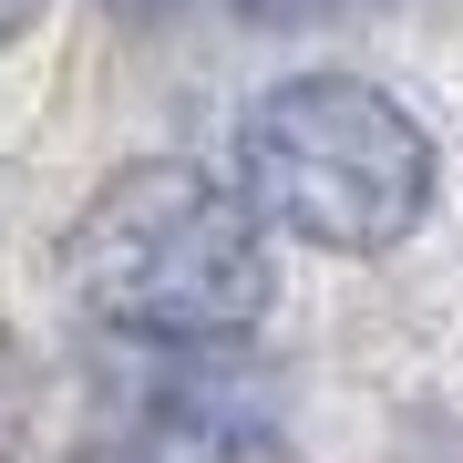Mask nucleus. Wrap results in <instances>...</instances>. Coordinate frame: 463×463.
<instances>
[{
    "label": "nucleus",
    "instance_id": "f257e3e1",
    "mask_svg": "<svg viewBox=\"0 0 463 463\" xmlns=\"http://www.w3.org/2000/svg\"><path fill=\"white\" fill-rule=\"evenodd\" d=\"M432 134L361 72H298L237 124V206L330 258L402 248L432 216Z\"/></svg>",
    "mask_w": 463,
    "mask_h": 463
},
{
    "label": "nucleus",
    "instance_id": "f03ea898",
    "mask_svg": "<svg viewBox=\"0 0 463 463\" xmlns=\"http://www.w3.org/2000/svg\"><path fill=\"white\" fill-rule=\"evenodd\" d=\"M72 298L134 340H237L268 309L258 216L196 165H124L72 227Z\"/></svg>",
    "mask_w": 463,
    "mask_h": 463
},
{
    "label": "nucleus",
    "instance_id": "7ed1b4c3",
    "mask_svg": "<svg viewBox=\"0 0 463 463\" xmlns=\"http://www.w3.org/2000/svg\"><path fill=\"white\" fill-rule=\"evenodd\" d=\"M145 463H298V453H288L268 422L227 412V402H175V412L155 422Z\"/></svg>",
    "mask_w": 463,
    "mask_h": 463
},
{
    "label": "nucleus",
    "instance_id": "423d86ee",
    "mask_svg": "<svg viewBox=\"0 0 463 463\" xmlns=\"http://www.w3.org/2000/svg\"><path fill=\"white\" fill-rule=\"evenodd\" d=\"M103 11H114V21H124V32H165V21L185 11V0H103Z\"/></svg>",
    "mask_w": 463,
    "mask_h": 463
},
{
    "label": "nucleus",
    "instance_id": "20e7f679",
    "mask_svg": "<svg viewBox=\"0 0 463 463\" xmlns=\"http://www.w3.org/2000/svg\"><path fill=\"white\" fill-rule=\"evenodd\" d=\"M21 443H32V350L0 340V463H21Z\"/></svg>",
    "mask_w": 463,
    "mask_h": 463
},
{
    "label": "nucleus",
    "instance_id": "39448f33",
    "mask_svg": "<svg viewBox=\"0 0 463 463\" xmlns=\"http://www.w3.org/2000/svg\"><path fill=\"white\" fill-rule=\"evenodd\" d=\"M340 11H361V0H237L248 32H319V21H340Z\"/></svg>",
    "mask_w": 463,
    "mask_h": 463
}]
</instances>
